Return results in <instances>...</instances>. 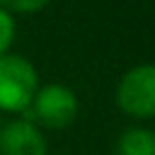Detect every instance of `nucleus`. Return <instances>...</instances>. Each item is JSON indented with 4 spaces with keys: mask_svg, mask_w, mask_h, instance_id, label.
<instances>
[{
    "mask_svg": "<svg viewBox=\"0 0 155 155\" xmlns=\"http://www.w3.org/2000/svg\"><path fill=\"white\" fill-rule=\"evenodd\" d=\"M39 85V70L27 56H0V114L22 116L29 109Z\"/></svg>",
    "mask_w": 155,
    "mask_h": 155,
    "instance_id": "1",
    "label": "nucleus"
},
{
    "mask_svg": "<svg viewBox=\"0 0 155 155\" xmlns=\"http://www.w3.org/2000/svg\"><path fill=\"white\" fill-rule=\"evenodd\" d=\"M80 111V102L78 94L63 85V82H46L39 85L36 94L31 97L29 109L22 114L24 119H29L31 124H36L41 131L51 128V131H61L68 128Z\"/></svg>",
    "mask_w": 155,
    "mask_h": 155,
    "instance_id": "2",
    "label": "nucleus"
},
{
    "mask_svg": "<svg viewBox=\"0 0 155 155\" xmlns=\"http://www.w3.org/2000/svg\"><path fill=\"white\" fill-rule=\"evenodd\" d=\"M116 107L133 121H150L155 116V68L138 63L128 68L116 82Z\"/></svg>",
    "mask_w": 155,
    "mask_h": 155,
    "instance_id": "3",
    "label": "nucleus"
},
{
    "mask_svg": "<svg viewBox=\"0 0 155 155\" xmlns=\"http://www.w3.org/2000/svg\"><path fill=\"white\" fill-rule=\"evenodd\" d=\"M0 155H48L44 131L24 116L0 126Z\"/></svg>",
    "mask_w": 155,
    "mask_h": 155,
    "instance_id": "4",
    "label": "nucleus"
},
{
    "mask_svg": "<svg viewBox=\"0 0 155 155\" xmlns=\"http://www.w3.org/2000/svg\"><path fill=\"white\" fill-rule=\"evenodd\" d=\"M116 155H155V133L148 126H131L116 140Z\"/></svg>",
    "mask_w": 155,
    "mask_h": 155,
    "instance_id": "5",
    "label": "nucleus"
},
{
    "mask_svg": "<svg viewBox=\"0 0 155 155\" xmlns=\"http://www.w3.org/2000/svg\"><path fill=\"white\" fill-rule=\"evenodd\" d=\"M15 36H17V19L10 12L0 10V56L10 53V48L15 44Z\"/></svg>",
    "mask_w": 155,
    "mask_h": 155,
    "instance_id": "6",
    "label": "nucleus"
},
{
    "mask_svg": "<svg viewBox=\"0 0 155 155\" xmlns=\"http://www.w3.org/2000/svg\"><path fill=\"white\" fill-rule=\"evenodd\" d=\"M46 5H51V0H0V10L15 15H34L39 10H44Z\"/></svg>",
    "mask_w": 155,
    "mask_h": 155,
    "instance_id": "7",
    "label": "nucleus"
},
{
    "mask_svg": "<svg viewBox=\"0 0 155 155\" xmlns=\"http://www.w3.org/2000/svg\"><path fill=\"white\" fill-rule=\"evenodd\" d=\"M0 126H2V121H0Z\"/></svg>",
    "mask_w": 155,
    "mask_h": 155,
    "instance_id": "8",
    "label": "nucleus"
}]
</instances>
